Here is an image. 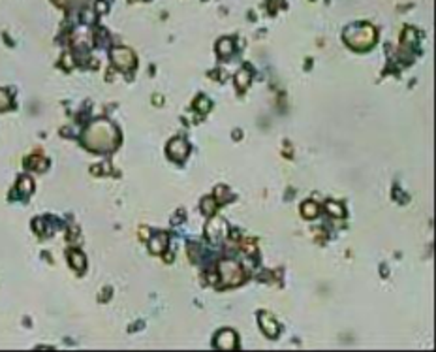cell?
Returning <instances> with one entry per match:
<instances>
[{
	"mask_svg": "<svg viewBox=\"0 0 436 352\" xmlns=\"http://www.w3.org/2000/svg\"><path fill=\"white\" fill-rule=\"evenodd\" d=\"M85 145L94 151H111L119 145V132L108 121L92 122L85 130Z\"/></svg>",
	"mask_w": 436,
	"mask_h": 352,
	"instance_id": "6da1fadb",
	"label": "cell"
},
{
	"mask_svg": "<svg viewBox=\"0 0 436 352\" xmlns=\"http://www.w3.org/2000/svg\"><path fill=\"white\" fill-rule=\"evenodd\" d=\"M344 40L353 49H369L376 42V30L371 24H357L344 32Z\"/></svg>",
	"mask_w": 436,
	"mask_h": 352,
	"instance_id": "7a4b0ae2",
	"label": "cell"
},
{
	"mask_svg": "<svg viewBox=\"0 0 436 352\" xmlns=\"http://www.w3.org/2000/svg\"><path fill=\"white\" fill-rule=\"evenodd\" d=\"M218 275H220V282L224 286H237L241 284L244 279V273H242V267L233 262V260H224L220 262L218 266Z\"/></svg>",
	"mask_w": 436,
	"mask_h": 352,
	"instance_id": "3957f363",
	"label": "cell"
},
{
	"mask_svg": "<svg viewBox=\"0 0 436 352\" xmlns=\"http://www.w3.org/2000/svg\"><path fill=\"white\" fill-rule=\"evenodd\" d=\"M111 59H113V64L117 68H121L122 72H128L132 70L133 64H135V57L133 53L128 47H117L111 51Z\"/></svg>",
	"mask_w": 436,
	"mask_h": 352,
	"instance_id": "277c9868",
	"label": "cell"
},
{
	"mask_svg": "<svg viewBox=\"0 0 436 352\" xmlns=\"http://www.w3.org/2000/svg\"><path fill=\"white\" fill-rule=\"evenodd\" d=\"M215 345L220 351H233V349H237V337H235V333L231 329H224V331H220L217 335Z\"/></svg>",
	"mask_w": 436,
	"mask_h": 352,
	"instance_id": "5b68a950",
	"label": "cell"
},
{
	"mask_svg": "<svg viewBox=\"0 0 436 352\" xmlns=\"http://www.w3.org/2000/svg\"><path fill=\"white\" fill-rule=\"evenodd\" d=\"M168 155H170L173 160L181 162L182 158L188 155V143H186L184 140H181V138H175L170 145H168Z\"/></svg>",
	"mask_w": 436,
	"mask_h": 352,
	"instance_id": "8992f818",
	"label": "cell"
},
{
	"mask_svg": "<svg viewBox=\"0 0 436 352\" xmlns=\"http://www.w3.org/2000/svg\"><path fill=\"white\" fill-rule=\"evenodd\" d=\"M260 326H262V329L265 331V335H269V337H277L279 335V326L269 315L260 316Z\"/></svg>",
	"mask_w": 436,
	"mask_h": 352,
	"instance_id": "52a82bcc",
	"label": "cell"
},
{
	"mask_svg": "<svg viewBox=\"0 0 436 352\" xmlns=\"http://www.w3.org/2000/svg\"><path fill=\"white\" fill-rule=\"evenodd\" d=\"M250 79H252V75H250V72L246 70V68H242L241 72L235 75V85L239 87V89H246L248 87V83H250Z\"/></svg>",
	"mask_w": 436,
	"mask_h": 352,
	"instance_id": "ba28073f",
	"label": "cell"
},
{
	"mask_svg": "<svg viewBox=\"0 0 436 352\" xmlns=\"http://www.w3.org/2000/svg\"><path fill=\"white\" fill-rule=\"evenodd\" d=\"M303 217L305 219H314L316 215H318V206H316L314 202H306L303 204Z\"/></svg>",
	"mask_w": 436,
	"mask_h": 352,
	"instance_id": "9c48e42d",
	"label": "cell"
},
{
	"mask_svg": "<svg viewBox=\"0 0 436 352\" xmlns=\"http://www.w3.org/2000/svg\"><path fill=\"white\" fill-rule=\"evenodd\" d=\"M220 232H224V226H222V220L220 219H215L211 224H209V230H207V234H209V237H217Z\"/></svg>",
	"mask_w": 436,
	"mask_h": 352,
	"instance_id": "30bf717a",
	"label": "cell"
},
{
	"mask_svg": "<svg viewBox=\"0 0 436 352\" xmlns=\"http://www.w3.org/2000/svg\"><path fill=\"white\" fill-rule=\"evenodd\" d=\"M231 51H233V42H231V40L226 38V40H220V42H218V53H220L222 57H224V55H230Z\"/></svg>",
	"mask_w": 436,
	"mask_h": 352,
	"instance_id": "8fae6325",
	"label": "cell"
},
{
	"mask_svg": "<svg viewBox=\"0 0 436 352\" xmlns=\"http://www.w3.org/2000/svg\"><path fill=\"white\" fill-rule=\"evenodd\" d=\"M70 264H72L75 269H85V256L81 253H72L70 256Z\"/></svg>",
	"mask_w": 436,
	"mask_h": 352,
	"instance_id": "7c38bea8",
	"label": "cell"
},
{
	"mask_svg": "<svg viewBox=\"0 0 436 352\" xmlns=\"http://www.w3.org/2000/svg\"><path fill=\"white\" fill-rule=\"evenodd\" d=\"M327 209H329V213H331L333 217H342V215H344V209H342V206L335 204V202H329V204H327Z\"/></svg>",
	"mask_w": 436,
	"mask_h": 352,
	"instance_id": "4fadbf2b",
	"label": "cell"
},
{
	"mask_svg": "<svg viewBox=\"0 0 436 352\" xmlns=\"http://www.w3.org/2000/svg\"><path fill=\"white\" fill-rule=\"evenodd\" d=\"M166 245V237L164 235H160L158 239H154V243H151V249L154 251V253H162V247Z\"/></svg>",
	"mask_w": 436,
	"mask_h": 352,
	"instance_id": "5bb4252c",
	"label": "cell"
},
{
	"mask_svg": "<svg viewBox=\"0 0 436 352\" xmlns=\"http://www.w3.org/2000/svg\"><path fill=\"white\" fill-rule=\"evenodd\" d=\"M10 106V94L6 91H0V110H6Z\"/></svg>",
	"mask_w": 436,
	"mask_h": 352,
	"instance_id": "9a60e30c",
	"label": "cell"
},
{
	"mask_svg": "<svg viewBox=\"0 0 436 352\" xmlns=\"http://www.w3.org/2000/svg\"><path fill=\"white\" fill-rule=\"evenodd\" d=\"M242 249L252 255V253H256V243L252 239H246V241H242Z\"/></svg>",
	"mask_w": 436,
	"mask_h": 352,
	"instance_id": "2e32d148",
	"label": "cell"
},
{
	"mask_svg": "<svg viewBox=\"0 0 436 352\" xmlns=\"http://www.w3.org/2000/svg\"><path fill=\"white\" fill-rule=\"evenodd\" d=\"M21 181H23V183H21L19 187L24 190V194H26V192H30V190H32V183L28 181V179H21Z\"/></svg>",
	"mask_w": 436,
	"mask_h": 352,
	"instance_id": "e0dca14e",
	"label": "cell"
},
{
	"mask_svg": "<svg viewBox=\"0 0 436 352\" xmlns=\"http://www.w3.org/2000/svg\"><path fill=\"white\" fill-rule=\"evenodd\" d=\"M57 4H62V6H68V4H79V2H83V0H55Z\"/></svg>",
	"mask_w": 436,
	"mask_h": 352,
	"instance_id": "ac0fdd59",
	"label": "cell"
},
{
	"mask_svg": "<svg viewBox=\"0 0 436 352\" xmlns=\"http://www.w3.org/2000/svg\"><path fill=\"white\" fill-rule=\"evenodd\" d=\"M203 207H205V213H213V209H215V204H213V202H209V200H205Z\"/></svg>",
	"mask_w": 436,
	"mask_h": 352,
	"instance_id": "d6986e66",
	"label": "cell"
},
{
	"mask_svg": "<svg viewBox=\"0 0 436 352\" xmlns=\"http://www.w3.org/2000/svg\"><path fill=\"white\" fill-rule=\"evenodd\" d=\"M199 110H201V111L209 110V102H207L205 98H201V100H199Z\"/></svg>",
	"mask_w": 436,
	"mask_h": 352,
	"instance_id": "ffe728a7",
	"label": "cell"
}]
</instances>
